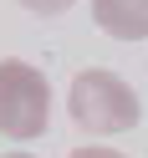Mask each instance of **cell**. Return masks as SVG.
<instances>
[{"instance_id":"6da1fadb","label":"cell","mask_w":148,"mask_h":158,"mask_svg":"<svg viewBox=\"0 0 148 158\" xmlns=\"http://www.w3.org/2000/svg\"><path fill=\"white\" fill-rule=\"evenodd\" d=\"M66 112H72V123L82 127V133L112 138V133L138 127L143 102H138V92H133V87H128L117 72H107V66H87V72H77V77H72Z\"/></svg>"},{"instance_id":"7a4b0ae2","label":"cell","mask_w":148,"mask_h":158,"mask_svg":"<svg viewBox=\"0 0 148 158\" xmlns=\"http://www.w3.org/2000/svg\"><path fill=\"white\" fill-rule=\"evenodd\" d=\"M51 123V82L21 56L0 61V138L11 143H31Z\"/></svg>"},{"instance_id":"3957f363","label":"cell","mask_w":148,"mask_h":158,"mask_svg":"<svg viewBox=\"0 0 148 158\" xmlns=\"http://www.w3.org/2000/svg\"><path fill=\"white\" fill-rule=\"evenodd\" d=\"M92 21L112 41H143L148 36V0H92Z\"/></svg>"},{"instance_id":"277c9868","label":"cell","mask_w":148,"mask_h":158,"mask_svg":"<svg viewBox=\"0 0 148 158\" xmlns=\"http://www.w3.org/2000/svg\"><path fill=\"white\" fill-rule=\"evenodd\" d=\"M21 10H31V15H61V10H72L77 0H15Z\"/></svg>"},{"instance_id":"5b68a950","label":"cell","mask_w":148,"mask_h":158,"mask_svg":"<svg viewBox=\"0 0 148 158\" xmlns=\"http://www.w3.org/2000/svg\"><path fill=\"white\" fill-rule=\"evenodd\" d=\"M66 158H128V153H112V148H77V153H66Z\"/></svg>"},{"instance_id":"8992f818","label":"cell","mask_w":148,"mask_h":158,"mask_svg":"<svg viewBox=\"0 0 148 158\" xmlns=\"http://www.w3.org/2000/svg\"><path fill=\"white\" fill-rule=\"evenodd\" d=\"M5 158H31V153H5Z\"/></svg>"}]
</instances>
